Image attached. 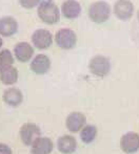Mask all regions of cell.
<instances>
[{
	"instance_id": "16",
	"label": "cell",
	"mask_w": 139,
	"mask_h": 154,
	"mask_svg": "<svg viewBox=\"0 0 139 154\" xmlns=\"http://www.w3.org/2000/svg\"><path fill=\"white\" fill-rule=\"evenodd\" d=\"M61 12L64 17L69 19L77 18L81 12V6L76 0H66L62 3Z\"/></svg>"
},
{
	"instance_id": "13",
	"label": "cell",
	"mask_w": 139,
	"mask_h": 154,
	"mask_svg": "<svg viewBox=\"0 0 139 154\" xmlns=\"http://www.w3.org/2000/svg\"><path fill=\"white\" fill-rule=\"evenodd\" d=\"M51 61L45 55H37L31 62V69L37 75H44L50 70Z\"/></svg>"
},
{
	"instance_id": "9",
	"label": "cell",
	"mask_w": 139,
	"mask_h": 154,
	"mask_svg": "<svg viewBox=\"0 0 139 154\" xmlns=\"http://www.w3.org/2000/svg\"><path fill=\"white\" fill-rule=\"evenodd\" d=\"M134 6L130 0H118L114 5V13L119 19L127 20L133 15Z\"/></svg>"
},
{
	"instance_id": "5",
	"label": "cell",
	"mask_w": 139,
	"mask_h": 154,
	"mask_svg": "<svg viewBox=\"0 0 139 154\" xmlns=\"http://www.w3.org/2000/svg\"><path fill=\"white\" fill-rule=\"evenodd\" d=\"M55 41L62 49H71L76 45L77 37L74 31L70 29H61L56 32Z\"/></svg>"
},
{
	"instance_id": "23",
	"label": "cell",
	"mask_w": 139,
	"mask_h": 154,
	"mask_svg": "<svg viewBox=\"0 0 139 154\" xmlns=\"http://www.w3.org/2000/svg\"><path fill=\"white\" fill-rule=\"evenodd\" d=\"M137 16H138V19H139V11H138V14H137Z\"/></svg>"
},
{
	"instance_id": "3",
	"label": "cell",
	"mask_w": 139,
	"mask_h": 154,
	"mask_svg": "<svg viewBox=\"0 0 139 154\" xmlns=\"http://www.w3.org/2000/svg\"><path fill=\"white\" fill-rule=\"evenodd\" d=\"M20 140L25 146H32L34 142L41 136V131L38 125L34 123H25L21 126L19 131Z\"/></svg>"
},
{
	"instance_id": "12",
	"label": "cell",
	"mask_w": 139,
	"mask_h": 154,
	"mask_svg": "<svg viewBox=\"0 0 139 154\" xmlns=\"http://www.w3.org/2000/svg\"><path fill=\"white\" fill-rule=\"evenodd\" d=\"M57 149L62 154H72L77 149V140L72 135H62L57 140Z\"/></svg>"
},
{
	"instance_id": "20",
	"label": "cell",
	"mask_w": 139,
	"mask_h": 154,
	"mask_svg": "<svg viewBox=\"0 0 139 154\" xmlns=\"http://www.w3.org/2000/svg\"><path fill=\"white\" fill-rule=\"evenodd\" d=\"M40 0H19L20 4L25 8H32L39 3Z\"/></svg>"
},
{
	"instance_id": "14",
	"label": "cell",
	"mask_w": 139,
	"mask_h": 154,
	"mask_svg": "<svg viewBox=\"0 0 139 154\" xmlns=\"http://www.w3.org/2000/svg\"><path fill=\"white\" fill-rule=\"evenodd\" d=\"M15 57L20 62H27L32 59L34 49L32 45L27 42H19L14 47Z\"/></svg>"
},
{
	"instance_id": "18",
	"label": "cell",
	"mask_w": 139,
	"mask_h": 154,
	"mask_svg": "<svg viewBox=\"0 0 139 154\" xmlns=\"http://www.w3.org/2000/svg\"><path fill=\"white\" fill-rule=\"evenodd\" d=\"M98 133L97 127L94 125H86L80 131V140L84 144H91L95 140Z\"/></svg>"
},
{
	"instance_id": "7",
	"label": "cell",
	"mask_w": 139,
	"mask_h": 154,
	"mask_svg": "<svg viewBox=\"0 0 139 154\" xmlns=\"http://www.w3.org/2000/svg\"><path fill=\"white\" fill-rule=\"evenodd\" d=\"M86 118L83 113L81 112H71L66 119V129L72 133H76V132L81 131L82 128L86 126Z\"/></svg>"
},
{
	"instance_id": "2",
	"label": "cell",
	"mask_w": 139,
	"mask_h": 154,
	"mask_svg": "<svg viewBox=\"0 0 139 154\" xmlns=\"http://www.w3.org/2000/svg\"><path fill=\"white\" fill-rule=\"evenodd\" d=\"M111 8L105 1L94 2L89 8V16L91 20L96 23H102L106 21L110 17Z\"/></svg>"
},
{
	"instance_id": "19",
	"label": "cell",
	"mask_w": 139,
	"mask_h": 154,
	"mask_svg": "<svg viewBox=\"0 0 139 154\" xmlns=\"http://www.w3.org/2000/svg\"><path fill=\"white\" fill-rule=\"evenodd\" d=\"M13 63H14V57L8 49H3L0 51V72L3 69L12 66Z\"/></svg>"
},
{
	"instance_id": "1",
	"label": "cell",
	"mask_w": 139,
	"mask_h": 154,
	"mask_svg": "<svg viewBox=\"0 0 139 154\" xmlns=\"http://www.w3.org/2000/svg\"><path fill=\"white\" fill-rule=\"evenodd\" d=\"M38 16L43 22L47 24H54L60 19V12L58 6L53 1L45 0L42 1L38 6Z\"/></svg>"
},
{
	"instance_id": "10",
	"label": "cell",
	"mask_w": 139,
	"mask_h": 154,
	"mask_svg": "<svg viewBox=\"0 0 139 154\" xmlns=\"http://www.w3.org/2000/svg\"><path fill=\"white\" fill-rule=\"evenodd\" d=\"M54 149V144L51 138L40 136L31 146L32 154H51Z\"/></svg>"
},
{
	"instance_id": "21",
	"label": "cell",
	"mask_w": 139,
	"mask_h": 154,
	"mask_svg": "<svg viewBox=\"0 0 139 154\" xmlns=\"http://www.w3.org/2000/svg\"><path fill=\"white\" fill-rule=\"evenodd\" d=\"M0 154H12V149L6 144L0 143Z\"/></svg>"
},
{
	"instance_id": "22",
	"label": "cell",
	"mask_w": 139,
	"mask_h": 154,
	"mask_svg": "<svg viewBox=\"0 0 139 154\" xmlns=\"http://www.w3.org/2000/svg\"><path fill=\"white\" fill-rule=\"evenodd\" d=\"M1 46H2V39L0 38V47H1Z\"/></svg>"
},
{
	"instance_id": "17",
	"label": "cell",
	"mask_w": 139,
	"mask_h": 154,
	"mask_svg": "<svg viewBox=\"0 0 139 154\" xmlns=\"http://www.w3.org/2000/svg\"><path fill=\"white\" fill-rule=\"evenodd\" d=\"M17 80H18V71L15 67H8L0 72V81L4 85H13L16 83Z\"/></svg>"
},
{
	"instance_id": "6",
	"label": "cell",
	"mask_w": 139,
	"mask_h": 154,
	"mask_svg": "<svg viewBox=\"0 0 139 154\" xmlns=\"http://www.w3.org/2000/svg\"><path fill=\"white\" fill-rule=\"evenodd\" d=\"M120 148L127 154L136 153L139 150V134L136 132H128L120 138Z\"/></svg>"
},
{
	"instance_id": "8",
	"label": "cell",
	"mask_w": 139,
	"mask_h": 154,
	"mask_svg": "<svg viewBox=\"0 0 139 154\" xmlns=\"http://www.w3.org/2000/svg\"><path fill=\"white\" fill-rule=\"evenodd\" d=\"M32 42L37 48L47 49L52 45L53 39H52L51 32L47 29H37L32 35Z\"/></svg>"
},
{
	"instance_id": "4",
	"label": "cell",
	"mask_w": 139,
	"mask_h": 154,
	"mask_svg": "<svg viewBox=\"0 0 139 154\" xmlns=\"http://www.w3.org/2000/svg\"><path fill=\"white\" fill-rule=\"evenodd\" d=\"M89 68L90 71L95 75L96 77H105L111 69V63L108 58L104 57V56L98 55L95 56L91 59L90 64H89Z\"/></svg>"
},
{
	"instance_id": "11",
	"label": "cell",
	"mask_w": 139,
	"mask_h": 154,
	"mask_svg": "<svg viewBox=\"0 0 139 154\" xmlns=\"http://www.w3.org/2000/svg\"><path fill=\"white\" fill-rule=\"evenodd\" d=\"M3 102L11 107H18L23 102V94L20 89L15 87L8 88L3 91Z\"/></svg>"
},
{
	"instance_id": "15",
	"label": "cell",
	"mask_w": 139,
	"mask_h": 154,
	"mask_svg": "<svg viewBox=\"0 0 139 154\" xmlns=\"http://www.w3.org/2000/svg\"><path fill=\"white\" fill-rule=\"evenodd\" d=\"M18 29V23L13 17L6 16L0 18V35L4 37H10L14 35Z\"/></svg>"
}]
</instances>
